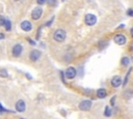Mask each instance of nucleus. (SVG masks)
<instances>
[{"mask_svg":"<svg viewBox=\"0 0 133 119\" xmlns=\"http://www.w3.org/2000/svg\"><path fill=\"white\" fill-rule=\"evenodd\" d=\"M65 37H66V32L63 29H56L54 31V33H53V39L55 41H57V42L64 41Z\"/></svg>","mask_w":133,"mask_h":119,"instance_id":"nucleus-1","label":"nucleus"},{"mask_svg":"<svg viewBox=\"0 0 133 119\" xmlns=\"http://www.w3.org/2000/svg\"><path fill=\"white\" fill-rule=\"evenodd\" d=\"M97 17L96 14L94 13H86L85 17H84V23L87 25V26H95L97 24Z\"/></svg>","mask_w":133,"mask_h":119,"instance_id":"nucleus-2","label":"nucleus"},{"mask_svg":"<svg viewBox=\"0 0 133 119\" xmlns=\"http://www.w3.org/2000/svg\"><path fill=\"white\" fill-rule=\"evenodd\" d=\"M113 41L118 46H124L127 43V36L123 33H117L113 37Z\"/></svg>","mask_w":133,"mask_h":119,"instance_id":"nucleus-3","label":"nucleus"},{"mask_svg":"<svg viewBox=\"0 0 133 119\" xmlns=\"http://www.w3.org/2000/svg\"><path fill=\"white\" fill-rule=\"evenodd\" d=\"M43 16V8L41 6H37L35 8H33V10L31 11V19L33 21H37L42 18Z\"/></svg>","mask_w":133,"mask_h":119,"instance_id":"nucleus-4","label":"nucleus"},{"mask_svg":"<svg viewBox=\"0 0 133 119\" xmlns=\"http://www.w3.org/2000/svg\"><path fill=\"white\" fill-rule=\"evenodd\" d=\"M91 106H92V102H91V100H89V99H84V100H82V101H80V103H79V109L81 110V111H89L90 109H91Z\"/></svg>","mask_w":133,"mask_h":119,"instance_id":"nucleus-5","label":"nucleus"},{"mask_svg":"<svg viewBox=\"0 0 133 119\" xmlns=\"http://www.w3.org/2000/svg\"><path fill=\"white\" fill-rule=\"evenodd\" d=\"M22 51H23L22 44L16 43V44H14V47H12V49H11V54H12L14 57H20L21 54H22Z\"/></svg>","mask_w":133,"mask_h":119,"instance_id":"nucleus-6","label":"nucleus"},{"mask_svg":"<svg viewBox=\"0 0 133 119\" xmlns=\"http://www.w3.org/2000/svg\"><path fill=\"white\" fill-rule=\"evenodd\" d=\"M64 75H65V78H66V79H70V80H71V79H74V78L76 77V75H77V70H76L75 67L70 66V67L66 68Z\"/></svg>","mask_w":133,"mask_h":119,"instance_id":"nucleus-7","label":"nucleus"},{"mask_svg":"<svg viewBox=\"0 0 133 119\" xmlns=\"http://www.w3.org/2000/svg\"><path fill=\"white\" fill-rule=\"evenodd\" d=\"M110 84H111V86L113 88H117L121 85H123V80H122L121 76H114V77H112V79L110 81Z\"/></svg>","mask_w":133,"mask_h":119,"instance_id":"nucleus-8","label":"nucleus"},{"mask_svg":"<svg viewBox=\"0 0 133 119\" xmlns=\"http://www.w3.org/2000/svg\"><path fill=\"white\" fill-rule=\"evenodd\" d=\"M41 56H42V52L41 51H38V50H36V49H34V50H32L31 52H30V54H29V58H30V60L31 61H37L39 58H41Z\"/></svg>","mask_w":133,"mask_h":119,"instance_id":"nucleus-9","label":"nucleus"},{"mask_svg":"<svg viewBox=\"0 0 133 119\" xmlns=\"http://www.w3.org/2000/svg\"><path fill=\"white\" fill-rule=\"evenodd\" d=\"M20 27H21V29H22L23 31L29 32V31H31V29H32V24H31L29 21L25 20V21H23V22L20 24Z\"/></svg>","mask_w":133,"mask_h":119,"instance_id":"nucleus-10","label":"nucleus"},{"mask_svg":"<svg viewBox=\"0 0 133 119\" xmlns=\"http://www.w3.org/2000/svg\"><path fill=\"white\" fill-rule=\"evenodd\" d=\"M16 110L18 112H24L26 110V103L23 99H20L16 102Z\"/></svg>","mask_w":133,"mask_h":119,"instance_id":"nucleus-11","label":"nucleus"},{"mask_svg":"<svg viewBox=\"0 0 133 119\" xmlns=\"http://www.w3.org/2000/svg\"><path fill=\"white\" fill-rule=\"evenodd\" d=\"M96 93H97V96H98L99 98H105V97L107 96V91H106L105 88H100V89H98Z\"/></svg>","mask_w":133,"mask_h":119,"instance_id":"nucleus-12","label":"nucleus"},{"mask_svg":"<svg viewBox=\"0 0 133 119\" xmlns=\"http://www.w3.org/2000/svg\"><path fill=\"white\" fill-rule=\"evenodd\" d=\"M132 96H133V89H131V88L126 89L125 92H124V97L126 99H128V98H131Z\"/></svg>","mask_w":133,"mask_h":119,"instance_id":"nucleus-13","label":"nucleus"},{"mask_svg":"<svg viewBox=\"0 0 133 119\" xmlns=\"http://www.w3.org/2000/svg\"><path fill=\"white\" fill-rule=\"evenodd\" d=\"M130 58L129 57H127V56H124L122 59H121V64L123 65V66H129V64H130Z\"/></svg>","mask_w":133,"mask_h":119,"instance_id":"nucleus-14","label":"nucleus"},{"mask_svg":"<svg viewBox=\"0 0 133 119\" xmlns=\"http://www.w3.org/2000/svg\"><path fill=\"white\" fill-rule=\"evenodd\" d=\"M111 115H112V109L109 106H106L105 110H104V116L105 117H110Z\"/></svg>","mask_w":133,"mask_h":119,"instance_id":"nucleus-15","label":"nucleus"},{"mask_svg":"<svg viewBox=\"0 0 133 119\" xmlns=\"http://www.w3.org/2000/svg\"><path fill=\"white\" fill-rule=\"evenodd\" d=\"M0 77L1 78H7L8 77V72L5 68H1L0 69Z\"/></svg>","mask_w":133,"mask_h":119,"instance_id":"nucleus-16","label":"nucleus"},{"mask_svg":"<svg viewBox=\"0 0 133 119\" xmlns=\"http://www.w3.org/2000/svg\"><path fill=\"white\" fill-rule=\"evenodd\" d=\"M4 27H5V30H6V31H10V30H11V22H10L9 20H6Z\"/></svg>","mask_w":133,"mask_h":119,"instance_id":"nucleus-17","label":"nucleus"},{"mask_svg":"<svg viewBox=\"0 0 133 119\" xmlns=\"http://www.w3.org/2000/svg\"><path fill=\"white\" fill-rule=\"evenodd\" d=\"M132 70V68H130V70L127 72V75H126V77H125V80H124V82H123V86H126V84L128 83V78H129V75H130V71Z\"/></svg>","mask_w":133,"mask_h":119,"instance_id":"nucleus-18","label":"nucleus"},{"mask_svg":"<svg viewBox=\"0 0 133 119\" xmlns=\"http://www.w3.org/2000/svg\"><path fill=\"white\" fill-rule=\"evenodd\" d=\"M5 22H6L5 18H4L3 16H0V27L4 26V25H5Z\"/></svg>","mask_w":133,"mask_h":119,"instance_id":"nucleus-19","label":"nucleus"},{"mask_svg":"<svg viewBox=\"0 0 133 119\" xmlns=\"http://www.w3.org/2000/svg\"><path fill=\"white\" fill-rule=\"evenodd\" d=\"M126 13H127V16H128V17L133 18V8H128Z\"/></svg>","mask_w":133,"mask_h":119,"instance_id":"nucleus-20","label":"nucleus"},{"mask_svg":"<svg viewBox=\"0 0 133 119\" xmlns=\"http://www.w3.org/2000/svg\"><path fill=\"white\" fill-rule=\"evenodd\" d=\"M47 3L50 6H55L56 5V0H47Z\"/></svg>","mask_w":133,"mask_h":119,"instance_id":"nucleus-21","label":"nucleus"},{"mask_svg":"<svg viewBox=\"0 0 133 119\" xmlns=\"http://www.w3.org/2000/svg\"><path fill=\"white\" fill-rule=\"evenodd\" d=\"M46 2H47V0H36V3H37L38 5H41V6H43Z\"/></svg>","mask_w":133,"mask_h":119,"instance_id":"nucleus-22","label":"nucleus"},{"mask_svg":"<svg viewBox=\"0 0 133 119\" xmlns=\"http://www.w3.org/2000/svg\"><path fill=\"white\" fill-rule=\"evenodd\" d=\"M115 99H116V96H115V95H114V96H113V97H112V98L110 99V105H111L112 107L114 106V102H115Z\"/></svg>","mask_w":133,"mask_h":119,"instance_id":"nucleus-23","label":"nucleus"},{"mask_svg":"<svg viewBox=\"0 0 133 119\" xmlns=\"http://www.w3.org/2000/svg\"><path fill=\"white\" fill-rule=\"evenodd\" d=\"M4 112H8V110L4 109V108L2 107V105L0 103V114H2V113H4Z\"/></svg>","mask_w":133,"mask_h":119,"instance_id":"nucleus-24","label":"nucleus"},{"mask_svg":"<svg viewBox=\"0 0 133 119\" xmlns=\"http://www.w3.org/2000/svg\"><path fill=\"white\" fill-rule=\"evenodd\" d=\"M107 43H108L107 41H105V42H104V41H101V42L99 43V46H100V48H104V47L107 46Z\"/></svg>","mask_w":133,"mask_h":119,"instance_id":"nucleus-25","label":"nucleus"},{"mask_svg":"<svg viewBox=\"0 0 133 119\" xmlns=\"http://www.w3.org/2000/svg\"><path fill=\"white\" fill-rule=\"evenodd\" d=\"M4 37H5V35H4L2 32H0V40H1V39H4Z\"/></svg>","mask_w":133,"mask_h":119,"instance_id":"nucleus-26","label":"nucleus"},{"mask_svg":"<svg viewBox=\"0 0 133 119\" xmlns=\"http://www.w3.org/2000/svg\"><path fill=\"white\" fill-rule=\"evenodd\" d=\"M52 21H53V18L51 19V21H48V22H47V24H46V26H49V25H51V23H52Z\"/></svg>","mask_w":133,"mask_h":119,"instance_id":"nucleus-27","label":"nucleus"},{"mask_svg":"<svg viewBox=\"0 0 133 119\" xmlns=\"http://www.w3.org/2000/svg\"><path fill=\"white\" fill-rule=\"evenodd\" d=\"M14 1H20V0H14Z\"/></svg>","mask_w":133,"mask_h":119,"instance_id":"nucleus-28","label":"nucleus"},{"mask_svg":"<svg viewBox=\"0 0 133 119\" xmlns=\"http://www.w3.org/2000/svg\"><path fill=\"white\" fill-rule=\"evenodd\" d=\"M20 119H24V118H20Z\"/></svg>","mask_w":133,"mask_h":119,"instance_id":"nucleus-29","label":"nucleus"}]
</instances>
